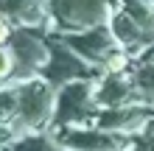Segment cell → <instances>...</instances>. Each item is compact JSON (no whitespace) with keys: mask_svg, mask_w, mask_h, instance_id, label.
Here are the masks:
<instances>
[{"mask_svg":"<svg viewBox=\"0 0 154 151\" xmlns=\"http://www.w3.org/2000/svg\"><path fill=\"white\" fill-rule=\"evenodd\" d=\"M6 37H8V25L0 20V42H6Z\"/></svg>","mask_w":154,"mask_h":151,"instance_id":"7a4b0ae2","label":"cell"},{"mask_svg":"<svg viewBox=\"0 0 154 151\" xmlns=\"http://www.w3.org/2000/svg\"><path fill=\"white\" fill-rule=\"evenodd\" d=\"M6 73H8V56L0 50V76H6Z\"/></svg>","mask_w":154,"mask_h":151,"instance_id":"6da1fadb","label":"cell"}]
</instances>
